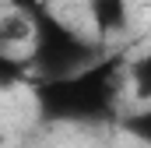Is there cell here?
I'll use <instances>...</instances> for the list:
<instances>
[{
  "label": "cell",
  "mask_w": 151,
  "mask_h": 148,
  "mask_svg": "<svg viewBox=\"0 0 151 148\" xmlns=\"http://www.w3.org/2000/svg\"><path fill=\"white\" fill-rule=\"evenodd\" d=\"M119 64H88L74 74L42 78L35 99L49 120H102L113 113Z\"/></svg>",
  "instance_id": "obj_1"
},
{
  "label": "cell",
  "mask_w": 151,
  "mask_h": 148,
  "mask_svg": "<svg viewBox=\"0 0 151 148\" xmlns=\"http://www.w3.org/2000/svg\"><path fill=\"white\" fill-rule=\"evenodd\" d=\"M35 18H39V36H35V49L28 57V64L35 67L42 78H60V74H74L88 64H95L88 57V46L81 42V36H74L63 21L49 18L46 11L35 7ZM25 64V67H28Z\"/></svg>",
  "instance_id": "obj_2"
},
{
  "label": "cell",
  "mask_w": 151,
  "mask_h": 148,
  "mask_svg": "<svg viewBox=\"0 0 151 148\" xmlns=\"http://www.w3.org/2000/svg\"><path fill=\"white\" fill-rule=\"evenodd\" d=\"M88 18L102 39L123 36L130 25V4L127 0H88Z\"/></svg>",
  "instance_id": "obj_3"
},
{
  "label": "cell",
  "mask_w": 151,
  "mask_h": 148,
  "mask_svg": "<svg viewBox=\"0 0 151 148\" xmlns=\"http://www.w3.org/2000/svg\"><path fill=\"white\" fill-rule=\"evenodd\" d=\"M127 78L134 85V99L137 102H151V49L141 53L130 67H127Z\"/></svg>",
  "instance_id": "obj_4"
},
{
  "label": "cell",
  "mask_w": 151,
  "mask_h": 148,
  "mask_svg": "<svg viewBox=\"0 0 151 148\" xmlns=\"http://www.w3.org/2000/svg\"><path fill=\"white\" fill-rule=\"evenodd\" d=\"M127 131H130L134 138H141L144 145H151V102L141 113H134V116L127 120Z\"/></svg>",
  "instance_id": "obj_5"
}]
</instances>
